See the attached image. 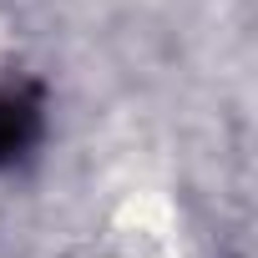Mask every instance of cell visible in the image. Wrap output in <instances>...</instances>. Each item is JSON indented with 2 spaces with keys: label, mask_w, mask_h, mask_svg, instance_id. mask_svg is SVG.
Wrapping results in <instances>:
<instances>
[{
  "label": "cell",
  "mask_w": 258,
  "mask_h": 258,
  "mask_svg": "<svg viewBox=\"0 0 258 258\" xmlns=\"http://www.w3.org/2000/svg\"><path fill=\"white\" fill-rule=\"evenodd\" d=\"M41 137L36 86H0V167H16Z\"/></svg>",
  "instance_id": "obj_1"
}]
</instances>
